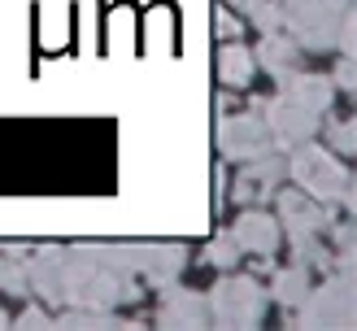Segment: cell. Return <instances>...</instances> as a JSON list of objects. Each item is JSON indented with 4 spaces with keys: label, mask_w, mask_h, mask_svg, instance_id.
Here are the masks:
<instances>
[{
    "label": "cell",
    "mask_w": 357,
    "mask_h": 331,
    "mask_svg": "<svg viewBox=\"0 0 357 331\" xmlns=\"http://www.w3.org/2000/svg\"><path fill=\"white\" fill-rule=\"evenodd\" d=\"M240 31H244V22H240V17L222 5V9H218V35H222V40H236Z\"/></svg>",
    "instance_id": "cb8c5ba5"
},
{
    "label": "cell",
    "mask_w": 357,
    "mask_h": 331,
    "mask_svg": "<svg viewBox=\"0 0 357 331\" xmlns=\"http://www.w3.org/2000/svg\"><path fill=\"white\" fill-rule=\"evenodd\" d=\"M331 83H335V92H349V96H353V87H357L353 57H340V61H335V75H331Z\"/></svg>",
    "instance_id": "7402d4cb"
},
{
    "label": "cell",
    "mask_w": 357,
    "mask_h": 331,
    "mask_svg": "<svg viewBox=\"0 0 357 331\" xmlns=\"http://www.w3.org/2000/svg\"><path fill=\"white\" fill-rule=\"evenodd\" d=\"M288 244H292V257L301 261V266H310V270H318V275L331 270V253L318 244V236H301V240H288Z\"/></svg>",
    "instance_id": "ac0fdd59"
},
{
    "label": "cell",
    "mask_w": 357,
    "mask_h": 331,
    "mask_svg": "<svg viewBox=\"0 0 357 331\" xmlns=\"http://www.w3.org/2000/svg\"><path fill=\"white\" fill-rule=\"evenodd\" d=\"M271 148V131H266L261 114H227L218 122V153L227 162H248V157H257Z\"/></svg>",
    "instance_id": "ba28073f"
},
{
    "label": "cell",
    "mask_w": 357,
    "mask_h": 331,
    "mask_svg": "<svg viewBox=\"0 0 357 331\" xmlns=\"http://www.w3.org/2000/svg\"><path fill=\"white\" fill-rule=\"evenodd\" d=\"M231 201H236V205H271V187H257L253 179L236 174V183H231Z\"/></svg>",
    "instance_id": "44dd1931"
},
{
    "label": "cell",
    "mask_w": 357,
    "mask_h": 331,
    "mask_svg": "<svg viewBox=\"0 0 357 331\" xmlns=\"http://www.w3.org/2000/svg\"><path fill=\"white\" fill-rule=\"evenodd\" d=\"M157 327L162 331H201L209 327V305L205 292L192 288H162V305H157Z\"/></svg>",
    "instance_id": "9c48e42d"
},
{
    "label": "cell",
    "mask_w": 357,
    "mask_h": 331,
    "mask_svg": "<svg viewBox=\"0 0 357 331\" xmlns=\"http://www.w3.org/2000/svg\"><path fill=\"white\" fill-rule=\"evenodd\" d=\"M318 131L327 135V148L335 157H353L357 153V122L353 118H327V122H318Z\"/></svg>",
    "instance_id": "e0dca14e"
},
{
    "label": "cell",
    "mask_w": 357,
    "mask_h": 331,
    "mask_svg": "<svg viewBox=\"0 0 357 331\" xmlns=\"http://www.w3.org/2000/svg\"><path fill=\"white\" fill-rule=\"evenodd\" d=\"M127 249V266L144 288H170L188 266V249L183 244H122Z\"/></svg>",
    "instance_id": "8992f818"
},
{
    "label": "cell",
    "mask_w": 357,
    "mask_h": 331,
    "mask_svg": "<svg viewBox=\"0 0 357 331\" xmlns=\"http://www.w3.org/2000/svg\"><path fill=\"white\" fill-rule=\"evenodd\" d=\"M236 261H240V249H236V240H231V231H222V236L209 240L205 266H213V270H236Z\"/></svg>",
    "instance_id": "d6986e66"
},
{
    "label": "cell",
    "mask_w": 357,
    "mask_h": 331,
    "mask_svg": "<svg viewBox=\"0 0 357 331\" xmlns=\"http://www.w3.org/2000/svg\"><path fill=\"white\" fill-rule=\"evenodd\" d=\"M0 261H5V257H0Z\"/></svg>",
    "instance_id": "4316f807"
},
{
    "label": "cell",
    "mask_w": 357,
    "mask_h": 331,
    "mask_svg": "<svg viewBox=\"0 0 357 331\" xmlns=\"http://www.w3.org/2000/svg\"><path fill=\"white\" fill-rule=\"evenodd\" d=\"M205 305H209V323L222 327V331H253L266 318V292L257 279L248 275H231L222 270V279L205 292Z\"/></svg>",
    "instance_id": "7a4b0ae2"
},
{
    "label": "cell",
    "mask_w": 357,
    "mask_h": 331,
    "mask_svg": "<svg viewBox=\"0 0 357 331\" xmlns=\"http://www.w3.org/2000/svg\"><path fill=\"white\" fill-rule=\"evenodd\" d=\"M52 327L66 331H105V327H135L131 318H118L109 309H92V305H70L61 318H52Z\"/></svg>",
    "instance_id": "2e32d148"
},
{
    "label": "cell",
    "mask_w": 357,
    "mask_h": 331,
    "mask_svg": "<svg viewBox=\"0 0 357 331\" xmlns=\"http://www.w3.org/2000/svg\"><path fill=\"white\" fill-rule=\"evenodd\" d=\"M353 0H279L283 9V31H292V40L310 52H327L335 48V26L340 13Z\"/></svg>",
    "instance_id": "277c9868"
},
{
    "label": "cell",
    "mask_w": 357,
    "mask_h": 331,
    "mask_svg": "<svg viewBox=\"0 0 357 331\" xmlns=\"http://www.w3.org/2000/svg\"><path fill=\"white\" fill-rule=\"evenodd\" d=\"M5 327H9V314H5V309H0V331H5Z\"/></svg>",
    "instance_id": "484cf974"
},
{
    "label": "cell",
    "mask_w": 357,
    "mask_h": 331,
    "mask_svg": "<svg viewBox=\"0 0 357 331\" xmlns=\"http://www.w3.org/2000/svg\"><path fill=\"white\" fill-rule=\"evenodd\" d=\"M275 197V205H279V226H283V236L288 240H301V236H323L327 226H331V205H323V201H314V197H305L301 187H275L271 192Z\"/></svg>",
    "instance_id": "52a82bcc"
},
{
    "label": "cell",
    "mask_w": 357,
    "mask_h": 331,
    "mask_svg": "<svg viewBox=\"0 0 357 331\" xmlns=\"http://www.w3.org/2000/svg\"><path fill=\"white\" fill-rule=\"evenodd\" d=\"M288 174L305 197L323 201V205H349V214H353V174L344 170V162L331 148L314 144V139L292 148L288 153Z\"/></svg>",
    "instance_id": "6da1fadb"
},
{
    "label": "cell",
    "mask_w": 357,
    "mask_h": 331,
    "mask_svg": "<svg viewBox=\"0 0 357 331\" xmlns=\"http://www.w3.org/2000/svg\"><path fill=\"white\" fill-rule=\"evenodd\" d=\"M244 17L253 22L261 35L266 31H283V9H279V0H253V5L244 9Z\"/></svg>",
    "instance_id": "ffe728a7"
},
{
    "label": "cell",
    "mask_w": 357,
    "mask_h": 331,
    "mask_svg": "<svg viewBox=\"0 0 357 331\" xmlns=\"http://www.w3.org/2000/svg\"><path fill=\"white\" fill-rule=\"evenodd\" d=\"M310 288H314V270H310V266H301V261H292V266L275 270V284H271L275 301H279L283 309H296L301 301H305V292H310Z\"/></svg>",
    "instance_id": "5bb4252c"
},
{
    "label": "cell",
    "mask_w": 357,
    "mask_h": 331,
    "mask_svg": "<svg viewBox=\"0 0 357 331\" xmlns=\"http://www.w3.org/2000/svg\"><path fill=\"white\" fill-rule=\"evenodd\" d=\"M17 327H22V331H44V327H52V314L40 309V305H31V309L17 314Z\"/></svg>",
    "instance_id": "603a6c76"
},
{
    "label": "cell",
    "mask_w": 357,
    "mask_h": 331,
    "mask_svg": "<svg viewBox=\"0 0 357 331\" xmlns=\"http://www.w3.org/2000/svg\"><path fill=\"white\" fill-rule=\"evenodd\" d=\"M275 83H279V96L283 100H292V105H301V109H310V114H327L331 105H335V83L327 75L292 70V75H283Z\"/></svg>",
    "instance_id": "8fae6325"
},
{
    "label": "cell",
    "mask_w": 357,
    "mask_h": 331,
    "mask_svg": "<svg viewBox=\"0 0 357 331\" xmlns=\"http://www.w3.org/2000/svg\"><path fill=\"white\" fill-rule=\"evenodd\" d=\"M292 327H327V331H344L353 327V275L344 270H327V279L318 288L305 292V301L296 305L288 318Z\"/></svg>",
    "instance_id": "3957f363"
},
{
    "label": "cell",
    "mask_w": 357,
    "mask_h": 331,
    "mask_svg": "<svg viewBox=\"0 0 357 331\" xmlns=\"http://www.w3.org/2000/svg\"><path fill=\"white\" fill-rule=\"evenodd\" d=\"M61 253L66 249H40L26 257V284L44 305H61Z\"/></svg>",
    "instance_id": "7c38bea8"
},
{
    "label": "cell",
    "mask_w": 357,
    "mask_h": 331,
    "mask_svg": "<svg viewBox=\"0 0 357 331\" xmlns=\"http://www.w3.org/2000/svg\"><path fill=\"white\" fill-rule=\"evenodd\" d=\"M253 61H257L271 79H283V75H292V70H301V44L292 40V35L266 31L261 44H257V52H253Z\"/></svg>",
    "instance_id": "4fadbf2b"
},
{
    "label": "cell",
    "mask_w": 357,
    "mask_h": 331,
    "mask_svg": "<svg viewBox=\"0 0 357 331\" xmlns=\"http://www.w3.org/2000/svg\"><path fill=\"white\" fill-rule=\"evenodd\" d=\"M253 109L261 114L266 131H271V148L275 153H292L301 144H310L318 135V122H323V114H310V109H301V105L283 100V96H257Z\"/></svg>",
    "instance_id": "5b68a950"
},
{
    "label": "cell",
    "mask_w": 357,
    "mask_h": 331,
    "mask_svg": "<svg viewBox=\"0 0 357 331\" xmlns=\"http://www.w3.org/2000/svg\"><path fill=\"white\" fill-rule=\"evenodd\" d=\"M222 5H227V9H248L253 0H222Z\"/></svg>",
    "instance_id": "d4e9b609"
},
{
    "label": "cell",
    "mask_w": 357,
    "mask_h": 331,
    "mask_svg": "<svg viewBox=\"0 0 357 331\" xmlns=\"http://www.w3.org/2000/svg\"><path fill=\"white\" fill-rule=\"evenodd\" d=\"M231 240H236L240 253H253V257H271L279 244H283V226L275 214H266V209H244L231 226Z\"/></svg>",
    "instance_id": "30bf717a"
},
{
    "label": "cell",
    "mask_w": 357,
    "mask_h": 331,
    "mask_svg": "<svg viewBox=\"0 0 357 331\" xmlns=\"http://www.w3.org/2000/svg\"><path fill=\"white\" fill-rule=\"evenodd\" d=\"M253 75H257L253 52H248L244 44H231L227 40V48L218 52V79L227 87H248V83H253Z\"/></svg>",
    "instance_id": "9a60e30c"
}]
</instances>
